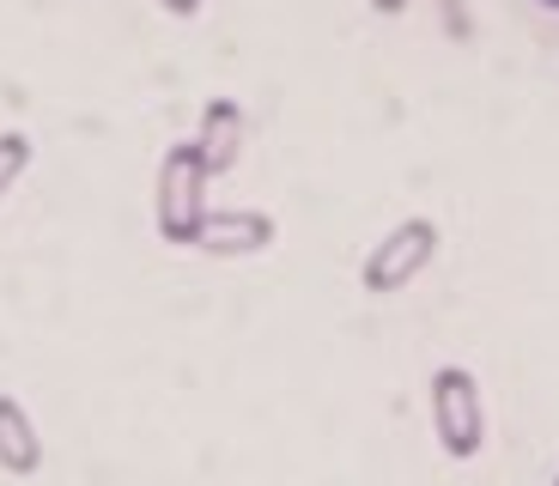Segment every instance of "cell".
<instances>
[{"label":"cell","mask_w":559,"mask_h":486,"mask_svg":"<svg viewBox=\"0 0 559 486\" xmlns=\"http://www.w3.org/2000/svg\"><path fill=\"white\" fill-rule=\"evenodd\" d=\"M207 165H201L195 140H182L158 158V189H153V225L165 244L177 250H195V232L207 220Z\"/></svg>","instance_id":"6da1fadb"},{"label":"cell","mask_w":559,"mask_h":486,"mask_svg":"<svg viewBox=\"0 0 559 486\" xmlns=\"http://www.w3.org/2000/svg\"><path fill=\"white\" fill-rule=\"evenodd\" d=\"M426 407H432V438L450 462H475L487 444V407H480V383L468 365H438L426 383Z\"/></svg>","instance_id":"7a4b0ae2"},{"label":"cell","mask_w":559,"mask_h":486,"mask_svg":"<svg viewBox=\"0 0 559 486\" xmlns=\"http://www.w3.org/2000/svg\"><path fill=\"white\" fill-rule=\"evenodd\" d=\"M438 256V225L432 220H402L395 232H383V244H371V256L359 262V286L371 298H390V292L414 286Z\"/></svg>","instance_id":"3957f363"},{"label":"cell","mask_w":559,"mask_h":486,"mask_svg":"<svg viewBox=\"0 0 559 486\" xmlns=\"http://www.w3.org/2000/svg\"><path fill=\"white\" fill-rule=\"evenodd\" d=\"M280 225L267 220L262 208H207V220H201L195 232V250L207 256H262L274 250Z\"/></svg>","instance_id":"277c9868"},{"label":"cell","mask_w":559,"mask_h":486,"mask_svg":"<svg viewBox=\"0 0 559 486\" xmlns=\"http://www.w3.org/2000/svg\"><path fill=\"white\" fill-rule=\"evenodd\" d=\"M243 134H250L243 110L231 104V97H213L207 110H201V134H195V153H201V165H207V177H225V170H238V158H243Z\"/></svg>","instance_id":"5b68a950"},{"label":"cell","mask_w":559,"mask_h":486,"mask_svg":"<svg viewBox=\"0 0 559 486\" xmlns=\"http://www.w3.org/2000/svg\"><path fill=\"white\" fill-rule=\"evenodd\" d=\"M0 469L13 474V481H31L43 469V438L19 395H0Z\"/></svg>","instance_id":"8992f818"},{"label":"cell","mask_w":559,"mask_h":486,"mask_svg":"<svg viewBox=\"0 0 559 486\" xmlns=\"http://www.w3.org/2000/svg\"><path fill=\"white\" fill-rule=\"evenodd\" d=\"M31 170V134H19V128H7L0 134V194H13V182Z\"/></svg>","instance_id":"52a82bcc"},{"label":"cell","mask_w":559,"mask_h":486,"mask_svg":"<svg viewBox=\"0 0 559 486\" xmlns=\"http://www.w3.org/2000/svg\"><path fill=\"white\" fill-rule=\"evenodd\" d=\"M158 7H165V13H177V19H195L201 13V0H158Z\"/></svg>","instance_id":"ba28073f"},{"label":"cell","mask_w":559,"mask_h":486,"mask_svg":"<svg viewBox=\"0 0 559 486\" xmlns=\"http://www.w3.org/2000/svg\"><path fill=\"white\" fill-rule=\"evenodd\" d=\"M414 0H371V13H383V19H395V13H407Z\"/></svg>","instance_id":"9c48e42d"},{"label":"cell","mask_w":559,"mask_h":486,"mask_svg":"<svg viewBox=\"0 0 559 486\" xmlns=\"http://www.w3.org/2000/svg\"><path fill=\"white\" fill-rule=\"evenodd\" d=\"M542 7H554V13H559V0H542Z\"/></svg>","instance_id":"30bf717a"},{"label":"cell","mask_w":559,"mask_h":486,"mask_svg":"<svg viewBox=\"0 0 559 486\" xmlns=\"http://www.w3.org/2000/svg\"><path fill=\"white\" fill-rule=\"evenodd\" d=\"M554 486H559V474H554Z\"/></svg>","instance_id":"8fae6325"}]
</instances>
